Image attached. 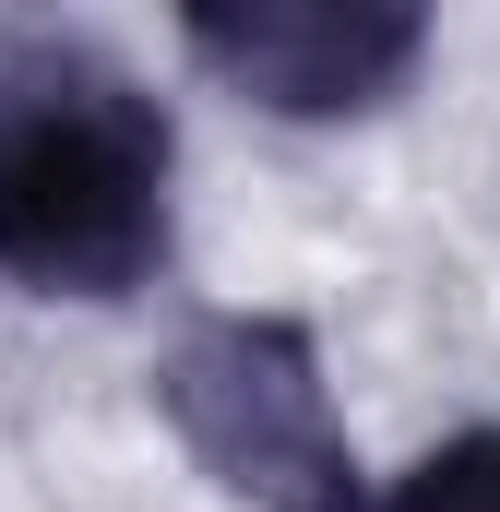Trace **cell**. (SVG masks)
Returning <instances> with one entry per match:
<instances>
[{
    "instance_id": "1",
    "label": "cell",
    "mask_w": 500,
    "mask_h": 512,
    "mask_svg": "<svg viewBox=\"0 0 500 512\" xmlns=\"http://www.w3.org/2000/svg\"><path fill=\"white\" fill-rule=\"evenodd\" d=\"M179 262V108L108 36H0V286L36 310H131Z\"/></svg>"
},
{
    "instance_id": "2",
    "label": "cell",
    "mask_w": 500,
    "mask_h": 512,
    "mask_svg": "<svg viewBox=\"0 0 500 512\" xmlns=\"http://www.w3.org/2000/svg\"><path fill=\"white\" fill-rule=\"evenodd\" d=\"M155 417L239 512H370L381 489L298 310H191L155 346Z\"/></svg>"
},
{
    "instance_id": "3",
    "label": "cell",
    "mask_w": 500,
    "mask_h": 512,
    "mask_svg": "<svg viewBox=\"0 0 500 512\" xmlns=\"http://www.w3.org/2000/svg\"><path fill=\"white\" fill-rule=\"evenodd\" d=\"M179 48L262 120L346 131L429 72V12L417 0H191Z\"/></svg>"
},
{
    "instance_id": "4",
    "label": "cell",
    "mask_w": 500,
    "mask_h": 512,
    "mask_svg": "<svg viewBox=\"0 0 500 512\" xmlns=\"http://www.w3.org/2000/svg\"><path fill=\"white\" fill-rule=\"evenodd\" d=\"M370 512H500V417H465L453 441H429L405 477H381Z\"/></svg>"
}]
</instances>
